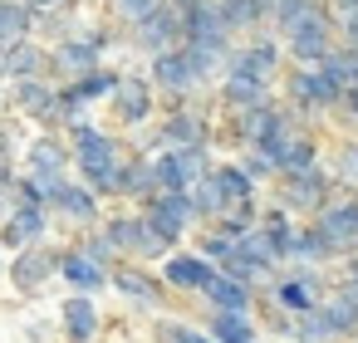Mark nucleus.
Instances as JSON below:
<instances>
[{
  "instance_id": "nucleus-1",
  "label": "nucleus",
  "mask_w": 358,
  "mask_h": 343,
  "mask_svg": "<svg viewBox=\"0 0 358 343\" xmlns=\"http://www.w3.org/2000/svg\"><path fill=\"white\" fill-rule=\"evenodd\" d=\"M64 143H69V157H74V177L84 187H94L103 201H118V182H123V162H128L133 143L118 128H103L94 113L69 118Z\"/></svg>"
},
{
  "instance_id": "nucleus-2",
  "label": "nucleus",
  "mask_w": 358,
  "mask_h": 343,
  "mask_svg": "<svg viewBox=\"0 0 358 343\" xmlns=\"http://www.w3.org/2000/svg\"><path fill=\"white\" fill-rule=\"evenodd\" d=\"M280 98L304 118V123H329L334 118V108H338V98H343V89L329 79V69H304V64H289L285 74H280Z\"/></svg>"
},
{
  "instance_id": "nucleus-3",
  "label": "nucleus",
  "mask_w": 358,
  "mask_h": 343,
  "mask_svg": "<svg viewBox=\"0 0 358 343\" xmlns=\"http://www.w3.org/2000/svg\"><path fill=\"white\" fill-rule=\"evenodd\" d=\"M338 284V270H324V265H280L270 284H260V294H270L280 309L289 314H309L319 309Z\"/></svg>"
},
{
  "instance_id": "nucleus-4",
  "label": "nucleus",
  "mask_w": 358,
  "mask_h": 343,
  "mask_svg": "<svg viewBox=\"0 0 358 343\" xmlns=\"http://www.w3.org/2000/svg\"><path fill=\"white\" fill-rule=\"evenodd\" d=\"M143 69H148V79H152V84H157V94H162V113H167V108H187V103H192V94L211 89V79L201 74V64L192 59V50H187V45L152 54Z\"/></svg>"
},
{
  "instance_id": "nucleus-5",
  "label": "nucleus",
  "mask_w": 358,
  "mask_h": 343,
  "mask_svg": "<svg viewBox=\"0 0 358 343\" xmlns=\"http://www.w3.org/2000/svg\"><path fill=\"white\" fill-rule=\"evenodd\" d=\"M108 113H113L118 133H143V128H152L162 118V94L148 79V69H123L113 98H108Z\"/></svg>"
},
{
  "instance_id": "nucleus-6",
  "label": "nucleus",
  "mask_w": 358,
  "mask_h": 343,
  "mask_svg": "<svg viewBox=\"0 0 358 343\" xmlns=\"http://www.w3.org/2000/svg\"><path fill=\"white\" fill-rule=\"evenodd\" d=\"M285 40V59L289 64H304V69H319L343 40H338V15L329 10V0H319V10L314 15H304L294 30H285L280 35Z\"/></svg>"
},
{
  "instance_id": "nucleus-7",
  "label": "nucleus",
  "mask_w": 358,
  "mask_h": 343,
  "mask_svg": "<svg viewBox=\"0 0 358 343\" xmlns=\"http://www.w3.org/2000/svg\"><path fill=\"white\" fill-rule=\"evenodd\" d=\"M103 235H108V245L123 255V260H143V265H162V255H167V245L152 235V226H148V216L138 211V206H118V211H103V226H99Z\"/></svg>"
},
{
  "instance_id": "nucleus-8",
  "label": "nucleus",
  "mask_w": 358,
  "mask_h": 343,
  "mask_svg": "<svg viewBox=\"0 0 358 343\" xmlns=\"http://www.w3.org/2000/svg\"><path fill=\"white\" fill-rule=\"evenodd\" d=\"M6 94H10V108H15L20 118H30L40 133H64L69 113H64V103H59V79H45V74L15 79V84H6Z\"/></svg>"
},
{
  "instance_id": "nucleus-9",
  "label": "nucleus",
  "mask_w": 358,
  "mask_h": 343,
  "mask_svg": "<svg viewBox=\"0 0 358 343\" xmlns=\"http://www.w3.org/2000/svg\"><path fill=\"white\" fill-rule=\"evenodd\" d=\"M338 191V182L329 177V167H314V172H294V177H275V187L265 191L270 201H280L289 216L299 221H314L324 211V201Z\"/></svg>"
},
{
  "instance_id": "nucleus-10",
  "label": "nucleus",
  "mask_w": 358,
  "mask_h": 343,
  "mask_svg": "<svg viewBox=\"0 0 358 343\" xmlns=\"http://www.w3.org/2000/svg\"><path fill=\"white\" fill-rule=\"evenodd\" d=\"M59 250H64V245H55V240L30 245V250H15V255L6 260V279H10V289L25 294V299L50 294V289L59 284Z\"/></svg>"
},
{
  "instance_id": "nucleus-11",
  "label": "nucleus",
  "mask_w": 358,
  "mask_h": 343,
  "mask_svg": "<svg viewBox=\"0 0 358 343\" xmlns=\"http://www.w3.org/2000/svg\"><path fill=\"white\" fill-rule=\"evenodd\" d=\"M50 216L55 226L84 235V231H99L103 226V196L94 187H84L79 177H64L59 187H50Z\"/></svg>"
},
{
  "instance_id": "nucleus-12",
  "label": "nucleus",
  "mask_w": 358,
  "mask_h": 343,
  "mask_svg": "<svg viewBox=\"0 0 358 343\" xmlns=\"http://www.w3.org/2000/svg\"><path fill=\"white\" fill-rule=\"evenodd\" d=\"M143 216H148V226H152V235L167 245V250H177V245H187L192 240V231H196V211H192V191H157V196H148L143 206H138Z\"/></svg>"
},
{
  "instance_id": "nucleus-13",
  "label": "nucleus",
  "mask_w": 358,
  "mask_h": 343,
  "mask_svg": "<svg viewBox=\"0 0 358 343\" xmlns=\"http://www.w3.org/2000/svg\"><path fill=\"white\" fill-rule=\"evenodd\" d=\"M113 294L138 314H162L167 299H172V289L157 275V265H143V260H118L113 265Z\"/></svg>"
},
{
  "instance_id": "nucleus-14",
  "label": "nucleus",
  "mask_w": 358,
  "mask_h": 343,
  "mask_svg": "<svg viewBox=\"0 0 358 343\" xmlns=\"http://www.w3.org/2000/svg\"><path fill=\"white\" fill-rule=\"evenodd\" d=\"M216 89V103H221V113H245V108H260V103H270V98H280V84L275 79H265V74H255V69H245V64H226V74L211 84Z\"/></svg>"
},
{
  "instance_id": "nucleus-15",
  "label": "nucleus",
  "mask_w": 358,
  "mask_h": 343,
  "mask_svg": "<svg viewBox=\"0 0 358 343\" xmlns=\"http://www.w3.org/2000/svg\"><path fill=\"white\" fill-rule=\"evenodd\" d=\"M20 172H25V177H35L45 191H50V187H59L64 177H74V157H69L64 133H35V138H25Z\"/></svg>"
},
{
  "instance_id": "nucleus-16",
  "label": "nucleus",
  "mask_w": 358,
  "mask_h": 343,
  "mask_svg": "<svg viewBox=\"0 0 358 343\" xmlns=\"http://www.w3.org/2000/svg\"><path fill=\"white\" fill-rule=\"evenodd\" d=\"M216 147H162V152H152V162H157V187L162 191H192L211 167H216Z\"/></svg>"
},
{
  "instance_id": "nucleus-17",
  "label": "nucleus",
  "mask_w": 358,
  "mask_h": 343,
  "mask_svg": "<svg viewBox=\"0 0 358 343\" xmlns=\"http://www.w3.org/2000/svg\"><path fill=\"white\" fill-rule=\"evenodd\" d=\"M157 275H162V284H167L177 299H201V294H206V284L216 279V265H211L201 250L177 245V250H167V255H162Z\"/></svg>"
},
{
  "instance_id": "nucleus-18",
  "label": "nucleus",
  "mask_w": 358,
  "mask_h": 343,
  "mask_svg": "<svg viewBox=\"0 0 358 343\" xmlns=\"http://www.w3.org/2000/svg\"><path fill=\"white\" fill-rule=\"evenodd\" d=\"M123 40H128V50L143 54V59H152V54H162V50H177V45H182V10L172 6V0H162L152 15H143L138 25L123 30Z\"/></svg>"
},
{
  "instance_id": "nucleus-19",
  "label": "nucleus",
  "mask_w": 358,
  "mask_h": 343,
  "mask_svg": "<svg viewBox=\"0 0 358 343\" xmlns=\"http://www.w3.org/2000/svg\"><path fill=\"white\" fill-rule=\"evenodd\" d=\"M59 284L69 289V294H108L113 289V270L108 265H99L79 240H64V250H59Z\"/></svg>"
},
{
  "instance_id": "nucleus-20",
  "label": "nucleus",
  "mask_w": 358,
  "mask_h": 343,
  "mask_svg": "<svg viewBox=\"0 0 358 343\" xmlns=\"http://www.w3.org/2000/svg\"><path fill=\"white\" fill-rule=\"evenodd\" d=\"M118 79H123L118 64H99V69H89V74L64 79V84H59V103H64V113L79 118V113H89L94 103H108L113 89H118Z\"/></svg>"
},
{
  "instance_id": "nucleus-21",
  "label": "nucleus",
  "mask_w": 358,
  "mask_h": 343,
  "mask_svg": "<svg viewBox=\"0 0 358 343\" xmlns=\"http://www.w3.org/2000/svg\"><path fill=\"white\" fill-rule=\"evenodd\" d=\"M314 226L334 240V250L348 260V255H358V191H334L329 201H324V211L314 216Z\"/></svg>"
},
{
  "instance_id": "nucleus-22",
  "label": "nucleus",
  "mask_w": 358,
  "mask_h": 343,
  "mask_svg": "<svg viewBox=\"0 0 358 343\" xmlns=\"http://www.w3.org/2000/svg\"><path fill=\"white\" fill-rule=\"evenodd\" d=\"M50 235H55L50 206H15V211L6 216V226H0V245H6V255L30 250V245H45Z\"/></svg>"
},
{
  "instance_id": "nucleus-23",
  "label": "nucleus",
  "mask_w": 358,
  "mask_h": 343,
  "mask_svg": "<svg viewBox=\"0 0 358 343\" xmlns=\"http://www.w3.org/2000/svg\"><path fill=\"white\" fill-rule=\"evenodd\" d=\"M231 59L245 64V69H255V74H265V79H275V84H280V74L289 69V59H285V40H280L275 30H255V35L236 40V54H231Z\"/></svg>"
},
{
  "instance_id": "nucleus-24",
  "label": "nucleus",
  "mask_w": 358,
  "mask_h": 343,
  "mask_svg": "<svg viewBox=\"0 0 358 343\" xmlns=\"http://www.w3.org/2000/svg\"><path fill=\"white\" fill-rule=\"evenodd\" d=\"M55 328H59L64 343H94V338L103 333V309H99V299H94V294H64Z\"/></svg>"
},
{
  "instance_id": "nucleus-25",
  "label": "nucleus",
  "mask_w": 358,
  "mask_h": 343,
  "mask_svg": "<svg viewBox=\"0 0 358 343\" xmlns=\"http://www.w3.org/2000/svg\"><path fill=\"white\" fill-rule=\"evenodd\" d=\"M201 328L216 343H265L260 319L255 314H236V309H201Z\"/></svg>"
},
{
  "instance_id": "nucleus-26",
  "label": "nucleus",
  "mask_w": 358,
  "mask_h": 343,
  "mask_svg": "<svg viewBox=\"0 0 358 343\" xmlns=\"http://www.w3.org/2000/svg\"><path fill=\"white\" fill-rule=\"evenodd\" d=\"M162 187H157V162H152V152H128V162H123V182H118V201H128V206H143L148 196H157Z\"/></svg>"
},
{
  "instance_id": "nucleus-27",
  "label": "nucleus",
  "mask_w": 358,
  "mask_h": 343,
  "mask_svg": "<svg viewBox=\"0 0 358 343\" xmlns=\"http://www.w3.org/2000/svg\"><path fill=\"white\" fill-rule=\"evenodd\" d=\"M289 265H324V270H338L343 255L334 250V240L314 226V221H299L294 240H289Z\"/></svg>"
},
{
  "instance_id": "nucleus-28",
  "label": "nucleus",
  "mask_w": 358,
  "mask_h": 343,
  "mask_svg": "<svg viewBox=\"0 0 358 343\" xmlns=\"http://www.w3.org/2000/svg\"><path fill=\"white\" fill-rule=\"evenodd\" d=\"M319 314H324V323H329V333H334V343H358V294L338 279L334 284V294L319 304Z\"/></svg>"
},
{
  "instance_id": "nucleus-29",
  "label": "nucleus",
  "mask_w": 358,
  "mask_h": 343,
  "mask_svg": "<svg viewBox=\"0 0 358 343\" xmlns=\"http://www.w3.org/2000/svg\"><path fill=\"white\" fill-rule=\"evenodd\" d=\"M255 284H245V279H236V275H226V270H216V279L206 284V294H201V309H236V314H255Z\"/></svg>"
},
{
  "instance_id": "nucleus-30",
  "label": "nucleus",
  "mask_w": 358,
  "mask_h": 343,
  "mask_svg": "<svg viewBox=\"0 0 358 343\" xmlns=\"http://www.w3.org/2000/svg\"><path fill=\"white\" fill-rule=\"evenodd\" d=\"M148 338L152 343H216L206 328H201V319H182V314H152V323H148Z\"/></svg>"
},
{
  "instance_id": "nucleus-31",
  "label": "nucleus",
  "mask_w": 358,
  "mask_h": 343,
  "mask_svg": "<svg viewBox=\"0 0 358 343\" xmlns=\"http://www.w3.org/2000/svg\"><path fill=\"white\" fill-rule=\"evenodd\" d=\"M216 15H221V25H226L236 40H245V35H255V30H270L260 0H216Z\"/></svg>"
},
{
  "instance_id": "nucleus-32",
  "label": "nucleus",
  "mask_w": 358,
  "mask_h": 343,
  "mask_svg": "<svg viewBox=\"0 0 358 343\" xmlns=\"http://www.w3.org/2000/svg\"><path fill=\"white\" fill-rule=\"evenodd\" d=\"M211 177H216V187H221V196H226V211H231V206H241V201H255V196H265V191H260V187L245 177V167H241L236 157H216Z\"/></svg>"
},
{
  "instance_id": "nucleus-33",
  "label": "nucleus",
  "mask_w": 358,
  "mask_h": 343,
  "mask_svg": "<svg viewBox=\"0 0 358 343\" xmlns=\"http://www.w3.org/2000/svg\"><path fill=\"white\" fill-rule=\"evenodd\" d=\"M324 167H329V177H334L343 191H358V138L334 133V138H329V157H324Z\"/></svg>"
},
{
  "instance_id": "nucleus-34",
  "label": "nucleus",
  "mask_w": 358,
  "mask_h": 343,
  "mask_svg": "<svg viewBox=\"0 0 358 343\" xmlns=\"http://www.w3.org/2000/svg\"><path fill=\"white\" fill-rule=\"evenodd\" d=\"M255 319H260V333L275 343H294V333H299V314L280 309L270 294H255Z\"/></svg>"
},
{
  "instance_id": "nucleus-35",
  "label": "nucleus",
  "mask_w": 358,
  "mask_h": 343,
  "mask_svg": "<svg viewBox=\"0 0 358 343\" xmlns=\"http://www.w3.org/2000/svg\"><path fill=\"white\" fill-rule=\"evenodd\" d=\"M187 245H192V250H201V255H206L216 270H221V265L236 255V235H226V231H216V226H196Z\"/></svg>"
},
{
  "instance_id": "nucleus-36",
  "label": "nucleus",
  "mask_w": 358,
  "mask_h": 343,
  "mask_svg": "<svg viewBox=\"0 0 358 343\" xmlns=\"http://www.w3.org/2000/svg\"><path fill=\"white\" fill-rule=\"evenodd\" d=\"M319 69H329V79H334L338 89H353V84H358V50H353V45H338Z\"/></svg>"
},
{
  "instance_id": "nucleus-37",
  "label": "nucleus",
  "mask_w": 358,
  "mask_h": 343,
  "mask_svg": "<svg viewBox=\"0 0 358 343\" xmlns=\"http://www.w3.org/2000/svg\"><path fill=\"white\" fill-rule=\"evenodd\" d=\"M236 162L245 167V177H250V182H255L260 191H270V187H275V177H280V167H275V162H270L265 152H255V147H245V152H236Z\"/></svg>"
},
{
  "instance_id": "nucleus-38",
  "label": "nucleus",
  "mask_w": 358,
  "mask_h": 343,
  "mask_svg": "<svg viewBox=\"0 0 358 343\" xmlns=\"http://www.w3.org/2000/svg\"><path fill=\"white\" fill-rule=\"evenodd\" d=\"M329 133L358 138V84L343 89V98H338V108H334V118H329Z\"/></svg>"
},
{
  "instance_id": "nucleus-39",
  "label": "nucleus",
  "mask_w": 358,
  "mask_h": 343,
  "mask_svg": "<svg viewBox=\"0 0 358 343\" xmlns=\"http://www.w3.org/2000/svg\"><path fill=\"white\" fill-rule=\"evenodd\" d=\"M157 6H162V0H108V10H113V25H123V30H128V25H138L143 15H152Z\"/></svg>"
},
{
  "instance_id": "nucleus-40",
  "label": "nucleus",
  "mask_w": 358,
  "mask_h": 343,
  "mask_svg": "<svg viewBox=\"0 0 358 343\" xmlns=\"http://www.w3.org/2000/svg\"><path fill=\"white\" fill-rule=\"evenodd\" d=\"M74 240H79V245H84V250H89V255L99 260V265H108V270H113V265L123 260V255H118V250L108 245V235H103V231H84V235H74Z\"/></svg>"
},
{
  "instance_id": "nucleus-41",
  "label": "nucleus",
  "mask_w": 358,
  "mask_h": 343,
  "mask_svg": "<svg viewBox=\"0 0 358 343\" xmlns=\"http://www.w3.org/2000/svg\"><path fill=\"white\" fill-rule=\"evenodd\" d=\"M10 196H15V206H50V191H45L35 177H25V172H20V182H15Z\"/></svg>"
},
{
  "instance_id": "nucleus-42",
  "label": "nucleus",
  "mask_w": 358,
  "mask_h": 343,
  "mask_svg": "<svg viewBox=\"0 0 358 343\" xmlns=\"http://www.w3.org/2000/svg\"><path fill=\"white\" fill-rule=\"evenodd\" d=\"M25 6L45 20V15H74V6H79V0H25Z\"/></svg>"
},
{
  "instance_id": "nucleus-43",
  "label": "nucleus",
  "mask_w": 358,
  "mask_h": 343,
  "mask_svg": "<svg viewBox=\"0 0 358 343\" xmlns=\"http://www.w3.org/2000/svg\"><path fill=\"white\" fill-rule=\"evenodd\" d=\"M338 40L358 50V10H353V15H338Z\"/></svg>"
},
{
  "instance_id": "nucleus-44",
  "label": "nucleus",
  "mask_w": 358,
  "mask_h": 343,
  "mask_svg": "<svg viewBox=\"0 0 358 343\" xmlns=\"http://www.w3.org/2000/svg\"><path fill=\"white\" fill-rule=\"evenodd\" d=\"M15 182H20V162L15 157H0V187L15 191Z\"/></svg>"
},
{
  "instance_id": "nucleus-45",
  "label": "nucleus",
  "mask_w": 358,
  "mask_h": 343,
  "mask_svg": "<svg viewBox=\"0 0 358 343\" xmlns=\"http://www.w3.org/2000/svg\"><path fill=\"white\" fill-rule=\"evenodd\" d=\"M338 279H343V284H348V289L358 294V255H348V260L338 265Z\"/></svg>"
},
{
  "instance_id": "nucleus-46",
  "label": "nucleus",
  "mask_w": 358,
  "mask_h": 343,
  "mask_svg": "<svg viewBox=\"0 0 358 343\" xmlns=\"http://www.w3.org/2000/svg\"><path fill=\"white\" fill-rule=\"evenodd\" d=\"M10 211H15V196H10L6 187H0V226H6V216H10Z\"/></svg>"
},
{
  "instance_id": "nucleus-47",
  "label": "nucleus",
  "mask_w": 358,
  "mask_h": 343,
  "mask_svg": "<svg viewBox=\"0 0 358 343\" xmlns=\"http://www.w3.org/2000/svg\"><path fill=\"white\" fill-rule=\"evenodd\" d=\"M329 10H334V15H353V10H358V0H329Z\"/></svg>"
},
{
  "instance_id": "nucleus-48",
  "label": "nucleus",
  "mask_w": 358,
  "mask_h": 343,
  "mask_svg": "<svg viewBox=\"0 0 358 343\" xmlns=\"http://www.w3.org/2000/svg\"><path fill=\"white\" fill-rule=\"evenodd\" d=\"M172 6H177V10L187 15V10H196V6H201V0H172Z\"/></svg>"
},
{
  "instance_id": "nucleus-49",
  "label": "nucleus",
  "mask_w": 358,
  "mask_h": 343,
  "mask_svg": "<svg viewBox=\"0 0 358 343\" xmlns=\"http://www.w3.org/2000/svg\"><path fill=\"white\" fill-rule=\"evenodd\" d=\"M0 279H6V260H0Z\"/></svg>"
},
{
  "instance_id": "nucleus-50",
  "label": "nucleus",
  "mask_w": 358,
  "mask_h": 343,
  "mask_svg": "<svg viewBox=\"0 0 358 343\" xmlns=\"http://www.w3.org/2000/svg\"><path fill=\"white\" fill-rule=\"evenodd\" d=\"M0 255H6V245H0Z\"/></svg>"
}]
</instances>
